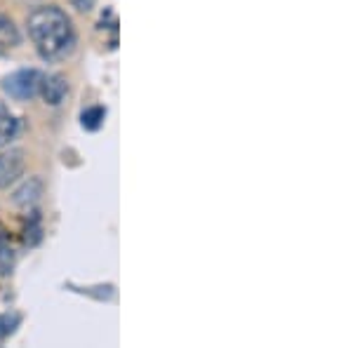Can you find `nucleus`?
I'll use <instances>...</instances> for the list:
<instances>
[{"label": "nucleus", "mask_w": 353, "mask_h": 348, "mask_svg": "<svg viewBox=\"0 0 353 348\" xmlns=\"http://www.w3.org/2000/svg\"><path fill=\"white\" fill-rule=\"evenodd\" d=\"M28 36L38 54L48 61H61L76 48V31L68 14L57 5H43L28 14Z\"/></svg>", "instance_id": "nucleus-1"}, {"label": "nucleus", "mask_w": 353, "mask_h": 348, "mask_svg": "<svg viewBox=\"0 0 353 348\" xmlns=\"http://www.w3.org/2000/svg\"><path fill=\"white\" fill-rule=\"evenodd\" d=\"M41 78L43 73L33 71V68H24V71H17L12 76H8L3 81V90L5 94H10L17 101H26L31 96L38 94V88H41Z\"/></svg>", "instance_id": "nucleus-2"}, {"label": "nucleus", "mask_w": 353, "mask_h": 348, "mask_svg": "<svg viewBox=\"0 0 353 348\" xmlns=\"http://www.w3.org/2000/svg\"><path fill=\"white\" fill-rule=\"evenodd\" d=\"M24 172V151L21 148H10L0 153V188L14 184Z\"/></svg>", "instance_id": "nucleus-3"}, {"label": "nucleus", "mask_w": 353, "mask_h": 348, "mask_svg": "<svg viewBox=\"0 0 353 348\" xmlns=\"http://www.w3.org/2000/svg\"><path fill=\"white\" fill-rule=\"evenodd\" d=\"M68 92V83L64 76H43L41 78V88H38V94L45 99V104L57 106L64 101V96Z\"/></svg>", "instance_id": "nucleus-4"}, {"label": "nucleus", "mask_w": 353, "mask_h": 348, "mask_svg": "<svg viewBox=\"0 0 353 348\" xmlns=\"http://www.w3.org/2000/svg\"><path fill=\"white\" fill-rule=\"evenodd\" d=\"M19 132V121L8 111V106L0 101V148L8 146Z\"/></svg>", "instance_id": "nucleus-5"}, {"label": "nucleus", "mask_w": 353, "mask_h": 348, "mask_svg": "<svg viewBox=\"0 0 353 348\" xmlns=\"http://www.w3.org/2000/svg\"><path fill=\"white\" fill-rule=\"evenodd\" d=\"M41 193H43V184H41V179H36V176H31V179L26 181L21 188H17L14 191V205H21V207H28V205H33L41 198Z\"/></svg>", "instance_id": "nucleus-6"}, {"label": "nucleus", "mask_w": 353, "mask_h": 348, "mask_svg": "<svg viewBox=\"0 0 353 348\" xmlns=\"http://www.w3.org/2000/svg\"><path fill=\"white\" fill-rule=\"evenodd\" d=\"M19 41H21V36H19V28L14 26V21L10 19V17L0 14V52L17 48Z\"/></svg>", "instance_id": "nucleus-7"}, {"label": "nucleus", "mask_w": 353, "mask_h": 348, "mask_svg": "<svg viewBox=\"0 0 353 348\" xmlns=\"http://www.w3.org/2000/svg\"><path fill=\"white\" fill-rule=\"evenodd\" d=\"M106 118V111L101 106H92L88 108V111H83V127L88 130H99L101 123H104Z\"/></svg>", "instance_id": "nucleus-8"}, {"label": "nucleus", "mask_w": 353, "mask_h": 348, "mask_svg": "<svg viewBox=\"0 0 353 348\" xmlns=\"http://www.w3.org/2000/svg\"><path fill=\"white\" fill-rule=\"evenodd\" d=\"M19 325V316H0V341L8 339Z\"/></svg>", "instance_id": "nucleus-9"}, {"label": "nucleus", "mask_w": 353, "mask_h": 348, "mask_svg": "<svg viewBox=\"0 0 353 348\" xmlns=\"http://www.w3.org/2000/svg\"><path fill=\"white\" fill-rule=\"evenodd\" d=\"M71 3H73V8L81 10V12H90L92 5H94V0H71Z\"/></svg>", "instance_id": "nucleus-10"}]
</instances>
